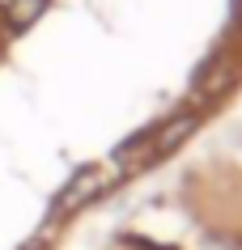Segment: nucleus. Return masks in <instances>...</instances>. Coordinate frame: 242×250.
Returning <instances> with one entry per match:
<instances>
[{"mask_svg": "<svg viewBox=\"0 0 242 250\" xmlns=\"http://www.w3.org/2000/svg\"><path fill=\"white\" fill-rule=\"evenodd\" d=\"M119 174H115V166H89V170H81L72 183L64 187V195H60V212H68V208H77V204H85V199H94V195H102L110 183H115Z\"/></svg>", "mask_w": 242, "mask_h": 250, "instance_id": "obj_1", "label": "nucleus"}, {"mask_svg": "<svg viewBox=\"0 0 242 250\" xmlns=\"http://www.w3.org/2000/svg\"><path fill=\"white\" fill-rule=\"evenodd\" d=\"M43 4H47V0H13V4H9V21H13V26H30V21L43 13Z\"/></svg>", "mask_w": 242, "mask_h": 250, "instance_id": "obj_2", "label": "nucleus"}]
</instances>
